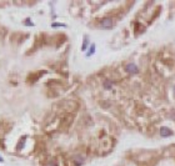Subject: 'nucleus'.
Masks as SVG:
<instances>
[{
  "label": "nucleus",
  "mask_w": 175,
  "mask_h": 166,
  "mask_svg": "<svg viewBox=\"0 0 175 166\" xmlns=\"http://www.w3.org/2000/svg\"><path fill=\"white\" fill-rule=\"evenodd\" d=\"M103 86H104V89H105V90H110V89L112 88V82H111V80H109V79L104 80Z\"/></svg>",
  "instance_id": "obj_6"
},
{
  "label": "nucleus",
  "mask_w": 175,
  "mask_h": 166,
  "mask_svg": "<svg viewBox=\"0 0 175 166\" xmlns=\"http://www.w3.org/2000/svg\"><path fill=\"white\" fill-rule=\"evenodd\" d=\"M135 26L138 28V33H141V31H144V28L141 26V24H140V23H136V24H135Z\"/></svg>",
  "instance_id": "obj_9"
},
{
  "label": "nucleus",
  "mask_w": 175,
  "mask_h": 166,
  "mask_svg": "<svg viewBox=\"0 0 175 166\" xmlns=\"http://www.w3.org/2000/svg\"><path fill=\"white\" fill-rule=\"evenodd\" d=\"M112 25H114V21H112L111 18H104V19H101V21H100V26L104 29H110V28H112Z\"/></svg>",
  "instance_id": "obj_2"
},
{
  "label": "nucleus",
  "mask_w": 175,
  "mask_h": 166,
  "mask_svg": "<svg viewBox=\"0 0 175 166\" xmlns=\"http://www.w3.org/2000/svg\"><path fill=\"white\" fill-rule=\"evenodd\" d=\"M73 161H74V165L75 166H81L83 164H84V157H83L81 155H76V156H75L74 157V159H73Z\"/></svg>",
  "instance_id": "obj_5"
},
{
  "label": "nucleus",
  "mask_w": 175,
  "mask_h": 166,
  "mask_svg": "<svg viewBox=\"0 0 175 166\" xmlns=\"http://www.w3.org/2000/svg\"><path fill=\"white\" fill-rule=\"evenodd\" d=\"M24 25H28V26H34V24H33L31 21H30V19H25V21H24Z\"/></svg>",
  "instance_id": "obj_10"
},
{
  "label": "nucleus",
  "mask_w": 175,
  "mask_h": 166,
  "mask_svg": "<svg viewBox=\"0 0 175 166\" xmlns=\"http://www.w3.org/2000/svg\"><path fill=\"white\" fill-rule=\"evenodd\" d=\"M94 53H95V44H91L90 48H89V51L86 53V56H91Z\"/></svg>",
  "instance_id": "obj_8"
},
{
  "label": "nucleus",
  "mask_w": 175,
  "mask_h": 166,
  "mask_svg": "<svg viewBox=\"0 0 175 166\" xmlns=\"http://www.w3.org/2000/svg\"><path fill=\"white\" fill-rule=\"evenodd\" d=\"M88 44H89V39H88V36H85V38H84V41H83V45H81V50H83V51H85V50H86Z\"/></svg>",
  "instance_id": "obj_7"
},
{
  "label": "nucleus",
  "mask_w": 175,
  "mask_h": 166,
  "mask_svg": "<svg viewBox=\"0 0 175 166\" xmlns=\"http://www.w3.org/2000/svg\"><path fill=\"white\" fill-rule=\"evenodd\" d=\"M53 28H59V26H65V24H59V23H53L51 24Z\"/></svg>",
  "instance_id": "obj_12"
},
{
  "label": "nucleus",
  "mask_w": 175,
  "mask_h": 166,
  "mask_svg": "<svg viewBox=\"0 0 175 166\" xmlns=\"http://www.w3.org/2000/svg\"><path fill=\"white\" fill-rule=\"evenodd\" d=\"M160 135L162 136V138H168V136L173 135V131L170 130L169 127H161L160 129Z\"/></svg>",
  "instance_id": "obj_4"
},
{
  "label": "nucleus",
  "mask_w": 175,
  "mask_h": 166,
  "mask_svg": "<svg viewBox=\"0 0 175 166\" xmlns=\"http://www.w3.org/2000/svg\"><path fill=\"white\" fill-rule=\"evenodd\" d=\"M174 96H175V85H174Z\"/></svg>",
  "instance_id": "obj_14"
},
{
  "label": "nucleus",
  "mask_w": 175,
  "mask_h": 166,
  "mask_svg": "<svg viewBox=\"0 0 175 166\" xmlns=\"http://www.w3.org/2000/svg\"><path fill=\"white\" fill-rule=\"evenodd\" d=\"M44 74H45V71H39V73H34V74H30V75H29L28 76V80H29V82H35L36 80H38V79H39L41 75H44Z\"/></svg>",
  "instance_id": "obj_3"
},
{
  "label": "nucleus",
  "mask_w": 175,
  "mask_h": 166,
  "mask_svg": "<svg viewBox=\"0 0 175 166\" xmlns=\"http://www.w3.org/2000/svg\"><path fill=\"white\" fill-rule=\"evenodd\" d=\"M125 71L129 74H138L139 73V68H138V65H135L134 63H129L125 65Z\"/></svg>",
  "instance_id": "obj_1"
},
{
  "label": "nucleus",
  "mask_w": 175,
  "mask_h": 166,
  "mask_svg": "<svg viewBox=\"0 0 175 166\" xmlns=\"http://www.w3.org/2000/svg\"><path fill=\"white\" fill-rule=\"evenodd\" d=\"M0 163H3V159H1V156H0Z\"/></svg>",
  "instance_id": "obj_13"
},
{
  "label": "nucleus",
  "mask_w": 175,
  "mask_h": 166,
  "mask_svg": "<svg viewBox=\"0 0 175 166\" xmlns=\"http://www.w3.org/2000/svg\"><path fill=\"white\" fill-rule=\"evenodd\" d=\"M24 139L25 138H23V139H20V141H19V144H18V146H16V150H20V147L24 145Z\"/></svg>",
  "instance_id": "obj_11"
}]
</instances>
